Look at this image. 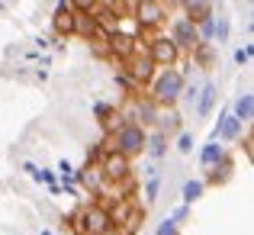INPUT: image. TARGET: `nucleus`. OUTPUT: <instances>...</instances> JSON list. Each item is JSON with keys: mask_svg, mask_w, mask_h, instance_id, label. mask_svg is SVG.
<instances>
[{"mask_svg": "<svg viewBox=\"0 0 254 235\" xmlns=\"http://www.w3.org/2000/svg\"><path fill=\"white\" fill-rule=\"evenodd\" d=\"M184 84H187V75L180 68H158V75L151 78V84L145 87V93H148L161 110H171V106L180 103Z\"/></svg>", "mask_w": 254, "mask_h": 235, "instance_id": "f257e3e1", "label": "nucleus"}, {"mask_svg": "<svg viewBox=\"0 0 254 235\" xmlns=\"http://www.w3.org/2000/svg\"><path fill=\"white\" fill-rule=\"evenodd\" d=\"M64 223L74 229V235H100L103 229H110L113 226V219H110V210H106L103 203H87V206H81V210H74Z\"/></svg>", "mask_w": 254, "mask_h": 235, "instance_id": "f03ea898", "label": "nucleus"}, {"mask_svg": "<svg viewBox=\"0 0 254 235\" xmlns=\"http://www.w3.org/2000/svg\"><path fill=\"white\" fill-rule=\"evenodd\" d=\"M129 16H132V23H135L138 36H145V39L168 23V10H164L161 0H132Z\"/></svg>", "mask_w": 254, "mask_h": 235, "instance_id": "7ed1b4c3", "label": "nucleus"}, {"mask_svg": "<svg viewBox=\"0 0 254 235\" xmlns=\"http://www.w3.org/2000/svg\"><path fill=\"white\" fill-rule=\"evenodd\" d=\"M148 142V129L138 123H123L110 132V152H119L126 158H138Z\"/></svg>", "mask_w": 254, "mask_h": 235, "instance_id": "20e7f679", "label": "nucleus"}, {"mask_svg": "<svg viewBox=\"0 0 254 235\" xmlns=\"http://www.w3.org/2000/svg\"><path fill=\"white\" fill-rule=\"evenodd\" d=\"M145 55L155 62V68H177L184 52L174 45V39L168 32H151V36L145 39Z\"/></svg>", "mask_w": 254, "mask_h": 235, "instance_id": "39448f33", "label": "nucleus"}, {"mask_svg": "<svg viewBox=\"0 0 254 235\" xmlns=\"http://www.w3.org/2000/svg\"><path fill=\"white\" fill-rule=\"evenodd\" d=\"M97 167H100V174H103V180H106V184H113V187L126 184V180L132 177V158L119 155V152H106V155L100 158Z\"/></svg>", "mask_w": 254, "mask_h": 235, "instance_id": "423d86ee", "label": "nucleus"}, {"mask_svg": "<svg viewBox=\"0 0 254 235\" xmlns=\"http://www.w3.org/2000/svg\"><path fill=\"white\" fill-rule=\"evenodd\" d=\"M123 71H126V78H129L135 87H142V90L151 84V78L158 75L155 62H151V58L145 55V49H138L132 58H126V62H123Z\"/></svg>", "mask_w": 254, "mask_h": 235, "instance_id": "0eeeda50", "label": "nucleus"}, {"mask_svg": "<svg viewBox=\"0 0 254 235\" xmlns=\"http://www.w3.org/2000/svg\"><path fill=\"white\" fill-rule=\"evenodd\" d=\"M106 49H110L113 62L123 65L126 58H132L138 49H142V45H138V32H123V29L110 32V36H106Z\"/></svg>", "mask_w": 254, "mask_h": 235, "instance_id": "6e6552de", "label": "nucleus"}, {"mask_svg": "<svg viewBox=\"0 0 254 235\" xmlns=\"http://www.w3.org/2000/svg\"><path fill=\"white\" fill-rule=\"evenodd\" d=\"M168 36L174 39V45H177L184 55H190L193 49H196V42H199V32H196V23H190V19L180 13V16H174L171 19V32Z\"/></svg>", "mask_w": 254, "mask_h": 235, "instance_id": "1a4fd4ad", "label": "nucleus"}, {"mask_svg": "<svg viewBox=\"0 0 254 235\" xmlns=\"http://www.w3.org/2000/svg\"><path fill=\"white\" fill-rule=\"evenodd\" d=\"M93 123L100 126V132H103V136H110L116 126H123V123H126V119H123V113H119V106H116V103L97 100V103H93Z\"/></svg>", "mask_w": 254, "mask_h": 235, "instance_id": "9d476101", "label": "nucleus"}, {"mask_svg": "<svg viewBox=\"0 0 254 235\" xmlns=\"http://www.w3.org/2000/svg\"><path fill=\"white\" fill-rule=\"evenodd\" d=\"M52 32L58 39H71L74 36V10H71L68 0H58L55 13H52Z\"/></svg>", "mask_w": 254, "mask_h": 235, "instance_id": "9b49d317", "label": "nucleus"}, {"mask_svg": "<svg viewBox=\"0 0 254 235\" xmlns=\"http://www.w3.org/2000/svg\"><path fill=\"white\" fill-rule=\"evenodd\" d=\"M232 174H235V158L225 152V155L219 158L209 171H206V180H203V184L206 187H222V184H229V180H232Z\"/></svg>", "mask_w": 254, "mask_h": 235, "instance_id": "f8f14e48", "label": "nucleus"}, {"mask_svg": "<svg viewBox=\"0 0 254 235\" xmlns=\"http://www.w3.org/2000/svg\"><path fill=\"white\" fill-rule=\"evenodd\" d=\"M190 65H193V68H203V71H212L219 65V45L196 42V49L190 52Z\"/></svg>", "mask_w": 254, "mask_h": 235, "instance_id": "ddd939ff", "label": "nucleus"}, {"mask_svg": "<svg viewBox=\"0 0 254 235\" xmlns=\"http://www.w3.org/2000/svg\"><path fill=\"white\" fill-rule=\"evenodd\" d=\"M242 129L245 126L238 123L232 113H222L219 123H216V129H212V139H216V142H238V139H242Z\"/></svg>", "mask_w": 254, "mask_h": 235, "instance_id": "4468645a", "label": "nucleus"}, {"mask_svg": "<svg viewBox=\"0 0 254 235\" xmlns=\"http://www.w3.org/2000/svg\"><path fill=\"white\" fill-rule=\"evenodd\" d=\"M216 100H219V87L212 84V80H206V84L199 87V93H196V103H193V113H196L199 119L212 116V106H216Z\"/></svg>", "mask_w": 254, "mask_h": 235, "instance_id": "2eb2a0df", "label": "nucleus"}, {"mask_svg": "<svg viewBox=\"0 0 254 235\" xmlns=\"http://www.w3.org/2000/svg\"><path fill=\"white\" fill-rule=\"evenodd\" d=\"M74 36L84 39V42H90V39H103L106 32L97 26L93 13H74Z\"/></svg>", "mask_w": 254, "mask_h": 235, "instance_id": "dca6fc26", "label": "nucleus"}, {"mask_svg": "<svg viewBox=\"0 0 254 235\" xmlns=\"http://www.w3.org/2000/svg\"><path fill=\"white\" fill-rule=\"evenodd\" d=\"M155 129L158 132H164V136H177L180 129H184V116L177 113V106H171V110H161L158 113V123H155Z\"/></svg>", "mask_w": 254, "mask_h": 235, "instance_id": "f3484780", "label": "nucleus"}, {"mask_svg": "<svg viewBox=\"0 0 254 235\" xmlns=\"http://www.w3.org/2000/svg\"><path fill=\"white\" fill-rule=\"evenodd\" d=\"M180 10H184V16L190 19V23H199V19L212 16V0H180Z\"/></svg>", "mask_w": 254, "mask_h": 235, "instance_id": "a211bd4d", "label": "nucleus"}, {"mask_svg": "<svg viewBox=\"0 0 254 235\" xmlns=\"http://www.w3.org/2000/svg\"><path fill=\"white\" fill-rule=\"evenodd\" d=\"M77 180H81V187H87V190L93 193V197H97L100 190H103V174H100V167L97 164H84L81 171H77Z\"/></svg>", "mask_w": 254, "mask_h": 235, "instance_id": "6ab92c4d", "label": "nucleus"}, {"mask_svg": "<svg viewBox=\"0 0 254 235\" xmlns=\"http://www.w3.org/2000/svg\"><path fill=\"white\" fill-rule=\"evenodd\" d=\"M232 116H235L242 126H251V119H254V93L245 90L242 97L235 100V106H232Z\"/></svg>", "mask_w": 254, "mask_h": 235, "instance_id": "aec40b11", "label": "nucleus"}, {"mask_svg": "<svg viewBox=\"0 0 254 235\" xmlns=\"http://www.w3.org/2000/svg\"><path fill=\"white\" fill-rule=\"evenodd\" d=\"M168 142H171V139L164 136V132L148 129V142H145V152H148V155L158 161V158H164V155H168Z\"/></svg>", "mask_w": 254, "mask_h": 235, "instance_id": "412c9836", "label": "nucleus"}, {"mask_svg": "<svg viewBox=\"0 0 254 235\" xmlns=\"http://www.w3.org/2000/svg\"><path fill=\"white\" fill-rule=\"evenodd\" d=\"M222 155H225V145H222V142H216V139H209V142H206L203 149H199V164H203L206 171H209V167L216 164V161L222 158Z\"/></svg>", "mask_w": 254, "mask_h": 235, "instance_id": "4be33fe9", "label": "nucleus"}, {"mask_svg": "<svg viewBox=\"0 0 254 235\" xmlns=\"http://www.w3.org/2000/svg\"><path fill=\"white\" fill-rule=\"evenodd\" d=\"M203 190H206V184H203V180H187V184H184V190H180V193H184V203H187V206H190V203H196V200L203 197Z\"/></svg>", "mask_w": 254, "mask_h": 235, "instance_id": "5701e85b", "label": "nucleus"}, {"mask_svg": "<svg viewBox=\"0 0 254 235\" xmlns=\"http://www.w3.org/2000/svg\"><path fill=\"white\" fill-rule=\"evenodd\" d=\"M229 42V16H216V29H212V45Z\"/></svg>", "mask_w": 254, "mask_h": 235, "instance_id": "b1692460", "label": "nucleus"}, {"mask_svg": "<svg viewBox=\"0 0 254 235\" xmlns=\"http://www.w3.org/2000/svg\"><path fill=\"white\" fill-rule=\"evenodd\" d=\"M158 193H161V177H158V174H151L148 184H145V200H148V203H155Z\"/></svg>", "mask_w": 254, "mask_h": 235, "instance_id": "393cba45", "label": "nucleus"}, {"mask_svg": "<svg viewBox=\"0 0 254 235\" xmlns=\"http://www.w3.org/2000/svg\"><path fill=\"white\" fill-rule=\"evenodd\" d=\"M68 3H71L74 13H93L100 6V0H68Z\"/></svg>", "mask_w": 254, "mask_h": 235, "instance_id": "a878e982", "label": "nucleus"}, {"mask_svg": "<svg viewBox=\"0 0 254 235\" xmlns=\"http://www.w3.org/2000/svg\"><path fill=\"white\" fill-rule=\"evenodd\" d=\"M177 149L184 152V155H190V152H193V132H187V129L177 132Z\"/></svg>", "mask_w": 254, "mask_h": 235, "instance_id": "bb28decb", "label": "nucleus"}, {"mask_svg": "<svg viewBox=\"0 0 254 235\" xmlns=\"http://www.w3.org/2000/svg\"><path fill=\"white\" fill-rule=\"evenodd\" d=\"M158 235H180V226L174 223V219H164V223L158 226Z\"/></svg>", "mask_w": 254, "mask_h": 235, "instance_id": "cd10ccee", "label": "nucleus"}, {"mask_svg": "<svg viewBox=\"0 0 254 235\" xmlns=\"http://www.w3.org/2000/svg\"><path fill=\"white\" fill-rule=\"evenodd\" d=\"M251 55H254V45L248 42L245 49H238V52H235V62H238V65H248V62H251Z\"/></svg>", "mask_w": 254, "mask_h": 235, "instance_id": "c85d7f7f", "label": "nucleus"}, {"mask_svg": "<svg viewBox=\"0 0 254 235\" xmlns=\"http://www.w3.org/2000/svg\"><path fill=\"white\" fill-rule=\"evenodd\" d=\"M238 142H242V152H245V158H254V136H251V132H248V136H245V139H238Z\"/></svg>", "mask_w": 254, "mask_h": 235, "instance_id": "c756f323", "label": "nucleus"}, {"mask_svg": "<svg viewBox=\"0 0 254 235\" xmlns=\"http://www.w3.org/2000/svg\"><path fill=\"white\" fill-rule=\"evenodd\" d=\"M187 216H190V210H187V203H184V206H177V210H174V216H171V219H174V223L180 226V223H184Z\"/></svg>", "mask_w": 254, "mask_h": 235, "instance_id": "7c9ffc66", "label": "nucleus"}, {"mask_svg": "<svg viewBox=\"0 0 254 235\" xmlns=\"http://www.w3.org/2000/svg\"><path fill=\"white\" fill-rule=\"evenodd\" d=\"M161 3H164V10H177L180 0H161Z\"/></svg>", "mask_w": 254, "mask_h": 235, "instance_id": "2f4dec72", "label": "nucleus"}, {"mask_svg": "<svg viewBox=\"0 0 254 235\" xmlns=\"http://www.w3.org/2000/svg\"><path fill=\"white\" fill-rule=\"evenodd\" d=\"M100 235H123V232H119L116 226H110V229H103V232H100Z\"/></svg>", "mask_w": 254, "mask_h": 235, "instance_id": "473e14b6", "label": "nucleus"}, {"mask_svg": "<svg viewBox=\"0 0 254 235\" xmlns=\"http://www.w3.org/2000/svg\"><path fill=\"white\" fill-rule=\"evenodd\" d=\"M245 3H251V0H245Z\"/></svg>", "mask_w": 254, "mask_h": 235, "instance_id": "72a5a7b5", "label": "nucleus"}]
</instances>
